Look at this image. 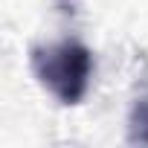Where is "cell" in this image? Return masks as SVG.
<instances>
[{
  "label": "cell",
  "mask_w": 148,
  "mask_h": 148,
  "mask_svg": "<svg viewBox=\"0 0 148 148\" xmlns=\"http://www.w3.org/2000/svg\"><path fill=\"white\" fill-rule=\"evenodd\" d=\"M32 70L61 105H79L90 87L93 55L82 41H58L32 49Z\"/></svg>",
  "instance_id": "1"
},
{
  "label": "cell",
  "mask_w": 148,
  "mask_h": 148,
  "mask_svg": "<svg viewBox=\"0 0 148 148\" xmlns=\"http://www.w3.org/2000/svg\"><path fill=\"white\" fill-rule=\"evenodd\" d=\"M131 142L148 145V96H139L131 108Z\"/></svg>",
  "instance_id": "2"
}]
</instances>
